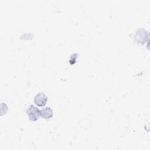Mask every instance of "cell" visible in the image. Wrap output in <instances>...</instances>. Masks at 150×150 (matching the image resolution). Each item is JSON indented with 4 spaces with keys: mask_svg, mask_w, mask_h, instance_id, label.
I'll return each mask as SVG.
<instances>
[{
    "mask_svg": "<svg viewBox=\"0 0 150 150\" xmlns=\"http://www.w3.org/2000/svg\"><path fill=\"white\" fill-rule=\"evenodd\" d=\"M47 101V97L43 93H38L34 98L35 103L39 107L44 106L46 104Z\"/></svg>",
    "mask_w": 150,
    "mask_h": 150,
    "instance_id": "3",
    "label": "cell"
},
{
    "mask_svg": "<svg viewBox=\"0 0 150 150\" xmlns=\"http://www.w3.org/2000/svg\"><path fill=\"white\" fill-rule=\"evenodd\" d=\"M40 115L43 118H50L53 115V111L52 109V108L47 107L40 110Z\"/></svg>",
    "mask_w": 150,
    "mask_h": 150,
    "instance_id": "4",
    "label": "cell"
},
{
    "mask_svg": "<svg viewBox=\"0 0 150 150\" xmlns=\"http://www.w3.org/2000/svg\"><path fill=\"white\" fill-rule=\"evenodd\" d=\"M135 39L138 43H144L148 39V32L144 28L139 29L136 32Z\"/></svg>",
    "mask_w": 150,
    "mask_h": 150,
    "instance_id": "2",
    "label": "cell"
},
{
    "mask_svg": "<svg viewBox=\"0 0 150 150\" xmlns=\"http://www.w3.org/2000/svg\"><path fill=\"white\" fill-rule=\"evenodd\" d=\"M26 113L28 115L30 120L35 121L38 120L40 115V110L35 106L31 105L26 110Z\"/></svg>",
    "mask_w": 150,
    "mask_h": 150,
    "instance_id": "1",
    "label": "cell"
}]
</instances>
